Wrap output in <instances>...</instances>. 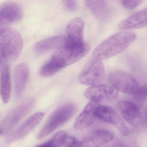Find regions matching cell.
Returning a JSON list of instances; mask_svg holds the SVG:
<instances>
[{"label":"cell","mask_w":147,"mask_h":147,"mask_svg":"<svg viewBox=\"0 0 147 147\" xmlns=\"http://www.w3.org/2000/svg\"><path fill=\"white\" fill-rule=\"evenodd\" d=\"M134 33L124 31L111 35L100 43L93 52V57L106 59L114 57L125 51L134 41Z\"/></svg>","instance_id":"1"},{"label":"cell","mask_w":147,"mask_h":147,"mask_svg":"<svg viewBox=\"0 0 147 147\" xmlns=\"http://www.w3.org/2000/svg\"><path fill=\"white\" fill-rule=\"evenodd\" d=\"M90 49V46L87 43L84 46L77 47L68 46L64 43L48 63L57 73L65 67L80 60L88 53Z\"/></svg>","instance_id":"2"},{"label":"cell","mask_w":147,"mask_h":147,"mask_svg":"<svg viewBox=\"0 0 147 147\" xmlns=\"http://www.w3.org/2000/svg\"><path fill=\"white\" fill-rule=\"evenodd\" d=\"M23 42L20 34L13 28H9L0 35V58L14 61L20 55Z\"/></svg>","instance_id":"3"},{"label":"cell","mask_w":147,"mask_h":147,"mask_svg":"<svg viewBox=\"0 0 147 147\" xmlns=\"http://www.w3.org/2000/svg\"><path fill=\"white\" fill-rule=\"evenodd\" d=\"M74 104L68 103L56 109L51 115L44 127L38 134V138L42 139L68 122L76 112Z\"/></svg>","instance_id":"4"},{"label":"cell","mask_w":147,"mask_h":147,"mask_svg":"<svg viewBox=\"0 0 147 147\" xmlns=\"http://www.w3.org/2000/svg\"><path fill=\"white\" fill-rule=\"evenodd\" d=\"M105 78V71L102 60L93 57L80 74L79 80L83 84L93 86L100 84Z\"/></svg>","instance_id":"5"},{"label":"cell","mask_w":147,"mask_h":147,"mask_svg":"<svg viewBox=\"0 0 147 147\" xmlns=\"http://www.w3.org/2000/svg\"><path fill=\"white\" fill-rule=\"evenodd\" d=\"M34 100L29 99L13 109L0 123V135L9 134L16 126L29 112Z\"/></svg>","instance_id":"6"},{"label":"cell","mask_w":147,"mask_h":147,"mask_svg":"<svg viewBox=\"0 0 147 147\" xmlns=\"http://www.w3.org/2000/svg\"><path fill=\"white\" fill-rule=\"evenodd\" d=\"M108 79L111 85L125 94L134 95L140 87L135 78L122 71H112L109 74Z\"/></svg>","instance_id":"7"},{"label":"cell","mask_w":147,"mask_h":147,"mask_svg":"<svg viewBox=\"0 0 147 147\" xmlns=\"http://www.w3.org/2000/svg\"><path fill=\"white\" fill-rule=\"evenodd\" d=\"M21 8L13 2H7L0 6V35L10 28L14 23L21 20Z\"/></svg>","instance_id":"8"},{"label":"cell","mask_w":147,"mask_h":147,"mask_svg":"<svg viewBox=\"0 0 147 147\" xmlns=\"http://www.w3.org/2000/svg\"><path fill=\"white\" fill-rule=\"evenodd\" d=\"M85 96L90 101L110 102L115 101L118 97V90L111 85L98 84L87 89Z\"/></svg>","instance_id":"9"},{"label":"cell","mask_w":147,"mask_h":147,"mask_svg":"<svg viewBox=\"0 0 147 147\" xmlns=\"http://www.w3.org/2000/svg\"><path fill=\"white\" fill-rule=\"evenodd\" d=\"M96 118L112 124L124 136L129 134V129L121 117L111 107L99 105L95 112Z\"/></svg>","instance_id":"10"},{"label":"cell","mask_w":147,"mask_h":147,"mask_svg":"<svg viewBox=\"0 0 147 147\" xmlns=\"http://www.w3.org/2000/svg\"><path fill=\"white\" fill-rule=\"evenodd\" d=\"M84 22L80 17H75L68 23L67 36L64 44L71 47H80L86 44L84 40Z\"/></svg>","instance_id":"11"},{"label":"cell","mask_w":147,"mask_h":147,"mask_svg":"<svg viewBox=\"0 0 147 147\" xmlns=\"http://www.w3.org/2000/svg\"><path fill=\"white\" fill-rule=\"evenodd\" d=\"M44 116V113L41 112H37L31 116L14 132L8 135L7 142L13 143L26 136L39 124Z\"/></svg>","instance_id":"12"},{"label":"cell","mask_w":147,"mask_h":147,"mask_svg":"<svg viewBox=\"0 0 147 147\" xmlns=\"http://www.w3.org/2000/svg\"><path fill=\"white\" fill-rule=\"evenodd\" d=\"M117 107L123 119L129 124L136 126L140 123L142 118L139 106L134 102L121 100L117 103Z\"/></svg>","instance_id":"13"},{"label":"cell","mask_w":147,"mask_h":147,"mask_svg":"<svg viewBox=\"0 0 147 147\" xmlns=\"http://www.w3.org/2000/svg\"><path fill=\"white\" fill-rule=\"evenodd\" d=\"M99 105L100 103L98 102L90 101L75 121L74 127L76 130H83L93 123L96 118L95 111Z\"/></svg>","instance_id":"14"},{"label":"cell","mask_w":147,"mask_h":147,"mask_svg":"<svg viewBox=\"0 0 147 147\" xmlns=\"http://www.w3.org/2000/svg\"><path fill=\"white\" fill-rule=\"evenodd\" d=\"M147 26V8L140 10L124 19L120 22V30L138 29Z\"/></svg>","instance_id":"15"},{"label":"cell","mask_w":147,"mask_h":147,"mask_svg":"<svg viewBox=\"0 0 147 147\" xmlns=\"http://www.w3.org/2000/svg\"><path fill=\"white\" fill-rule=\"evenodd\" d=\"M29 69L26 65L20 64L14 71V87L16 95L20 97L25 90L28 79Z\"/></svg>","instance_id":"16"},{"label":"cell","mask_w":147,"mask_h":147,"mask_svg":"<svg viewBox=\"0 0 147 147\" xmlns=\"http://www.w3.org/2000/svg\"><path fill=\"white\" fill-rule=\"evenodd\" d=\"M65 37L56 36L37 42L34 47V52L38 54L44 53L53 49H58L65 41Z\"/></svg>","instance_id":"17"},{"label":"cell","mask_w":147,"mask_h":147,"mask_svg":"<svg viewBox=\"0 0 147 147\" xmlns=\"http://www.w3.org/2000/svg\"><path fill=\"white\" fill-rule=\"evenodd\" d=\"M115 139L114 134L108 129H100L93 132L91 136L88 138L85 143H90L82 147L87 146L90 145L95 146V147H100L101 146L109 143Z\"/></svg>","instance_id":"18"},{"label":"cell","mask_w":147,"mask_h":147,"mask_svg":"<svg viewBox=\"0 0 147 147\" xmlns=\"http://www.w3.org/2000/svg\"><path fill=\"white\" fill-rule=\"evenodd\" d=\"M11 90L10 74L9 68L7 64L4 65L2 69L1 76L0 92L3 101L7 103L10 97Z\"/></svg>","instance_id":"19"},{"label":"cell","mask_w":147,"mask_h":147,"mask_svg":"<svg viewBox=\"0 0 147 147\" xmlns=\"http://www.w3.org/2000/svg\"><path fill=\"white\" fill-rule=\"evenodd\" d=\"M86 6L99 20L104 19L108 13V6L106 0H85Z\"/></svg>","instance_id":"20"},{"label":"cell","mask_w":147,"mask_h":147,"mask_svg":"<svg viewBox=\"0 0 147 147\" xmlns=\"http://www.w3.org/2000/svg\"><path fill=\"white\" fill-rule=\"evenodd\" d=\"M67 133L65 131L58 132L52 139L44 144L35 147H62Z\"/></svg>","instance_id":"21"},{"label":"cell","mask_w":147,"mask_h":147,"mask_svg":"<svg viewBox=\"0 0 147 147\" xmlns=\"http://www.w3.org/2000/svg\"><path fill=\"white\" fill-rule=\"evenodd\" d=\"M138 106L143 104L147 100V84L139 87L136 92L132 95Z\"/></svg>","instance_id":"22"},{"label":"cell","mask_w":147,"mask_h":147,"mask_svg":"<svg viewBox=\"0 0 147 147\" xmlns=\"http://www.w3.org/2000/svg\"><path fill=\"white\" fill-rule=\"evenodd\" d=\"M64 147H82V143L79 141L75 137L67 134L63 142Z\"/></svg>","instance_id":"23"},{"label":"cell","mask_w":147,"mask_h":147,"mask_svg":"<svg viewBox=\"0 0 147 147\" xmlns=\"http://www.w3.org/2000/svg\"><path fill=\"white\" fill-rule=\"evenodd\" d=\"M144 0H121V3L125 8L132 9L140 5Z\"/></svg>","instance_id":"24"},{"label":"cell","mask_w":147,"mask_h":147,"mask_svg":"<svg viewBox=\"0 0 147 147\" xmlns=\"http://www.w3.org/2000/svg\"><path fill=\"white\" fill-rule=\"evenodd\" d=\"M68 9L74 10L76 8V2L75 0H65Z\"/></svg>","instance_id":"25"},{"label":"cell","mask_w":147,"mask_h":147,"mask_svg":"<svg viewBox=\"0 0 147 147\" xmlns=\"http://www.w3.org/2000/svg\"><path fill=\"white\" fill-rule=\"evenodd\" d=\"M121 147H139L137 142L134 140H129L128 143H126Z\"/></svg>","instance_id":"26"},{"label":"cell","mask_w":147,"mask_h":147,"mask_svg":"<svg viewBox=\"0 0 147 147\" xmlns=\"http://www.w3.org/2000/svg\"><path fill=\"white\" fill-rule=\"evenodd\" d=\"M144 117L145 118V121L147 124V105L145 107L144 111Z\"/></svg>","instance_id":"27"},{"label":"cell","mask_w":147,"mask_h":147,"mask_svg":"<svg viewBox=\"0 0 147 147\" xmlns=\"http://www.w3.org/2000/svg\"><path fill=\"white\" fill-rule=\"evenodd\" d=\"M117 1H119L120 2H121V0H117Z\"/></svg>","instance_id":"28"}]
</instances>
